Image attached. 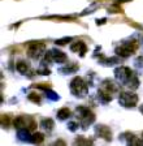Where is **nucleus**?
I'll list each match as a JSON object with an SVG mask.
<instances>
[{
    "instance_id": "obj_21",
    "label": "nucleus",
    "mask_w": 143,
    "mask_h": 146,
    "mask_svg": "<svg viewBox=\"0 0 143 146\" xmlns=\"http://www.w3.org/2000/svg\"><path fill=\"white\" fill-rule=\"evenodd\" d=\"M28 98H29V100L30 102H33V103H38L39 104L40 103V95L38 94V93H30V94L28 95Z\"/></svg>"
},
{
    "instance_id": "obj_13",
    "label": "nucleus",
    "mask_w": 143,
    "mask_h": 146,
    "mask_svg": "<svg viewBox=\"0 0 143 146\" xmlns=\"http://www.w3.org/2000/svg\"><path fill=\"white\" fill-rule=\"evenodd\" d=\"M53 127H55V123H53L52 119H43L42 121H40V128L47 132H51L53 129Z\"/></svg>"
},
{
    "instance_id": "obj_8",
    "label": "nucleus",
    "mask_w": 143,
    "mask_h": 146,
    "mask_svg": "<svg viewBox=\"0 0 143 146\" xmlns=\"http://www.w3.org/2000/svg\"><path fill=\"white\" fill-rule=\"evenodd\" d=\"M44 54H46V46L43 44V43H40V42L30 43V46H29V48H28L29 58L34 59V60H38L42 56H44Z\"/></svg>"
},
{
    "instance_id": "obj_4",
    "label": "nucleus",
    "mask_w": 143,
    "mask_h": 146,
    "mask_svg": "<svg viewBox=\"0 0 143 146\" xmlns=\"http://www.w3.org/2000/svg\"><path fill=\"white\" fill-rule=\"evenodd\" d=\"M119 103L125 108L135 107L138 103V95L133 91H122L119 95Z\"/></svg>"
},
{
    "instance_id": "obj_26",
    "label": "nucleus",
    "mask_w": 143,
    "mask_h": 146,
    "mask_svg": "<svg viewBox=\"0 0 143 146\" xmlns=\"http://www.w3.org/2000/svg\"><path fill=\"white\" fill-rule=\"evenodd\" d=\"M96 4H92L91 7H90V8H87L86 9V11H83V13H82V16L83 15H87V13H92V11H94V9H96Z\"/></svg>"
},
{
    "instance_id": "obj_3",
    "label": "nucleus",
    "mask_w": 143,
    "mask_h": 146,
    "mask_svg": "<svg viewBox=\"0 0 143 146\" xmlns=\"http://www.w3.org/2000/svg\"><path fill=\"white\" fill-rule=\"evenodd\" d=\"M70 93L77 98H85L88 94V85L87 82L79 76H76L72 81H70Z\"/></svg>"
},
{
    "instance_id": "obj_10",
    "label": "nucleus",
    "mask_w": 143,
    "mask_h": 146,
    "mask_svg": "<svg viewBox=\"0 0 143 146\" xmlns=\"http://www.w3.org/2000/svg\"><path fill=\"white\" fill-rule=\"evenodd\" d=\"M119 88H120V85H117L115 81H112V80H109V78L103 80V81H101V85H100L101 90L107 91V93L111 95L116 94V93L119 91Z\"/></svg>"
},
{
    "instance_id": "obj_9",
    "label": "nucleus",
    "mask_w": 143,
    "mask_h": 146,
    "mask_svg": "<svg viewBox=\"0 0 143 146\" xmlns=\"http://www.w3.org/2000/svg\"><path fill=\"white\" fill-rule=\"evenodd\" d=\"M95 134L98 137H100L103 140L105 141H111L112 140V131L109 129V127H107V125H103V124H99L95 127Z\"/></svg>"
},
{
    "instance_id": "obj_5",
    "label": "nucleus",
    "mask_w": 143,
    "mask_h": 146,
    "mask_svg": "<svg viewBox=\"0 0 143 146\" xmlns=\"http://www.w3.org/2000/svg\"><path fill=\"white\" fill-rule=\"evenodd\" d=\"M13 125H14L16 129H22V128H26L29 131H34L37 128V123L34 120L31 116H25V115H21V116H17L13 121Z\"/></svg>"
},
{
    "instance_id": "obj_17",
    "label": "nucleus",
    "mask_w": 143,
    "mask_h": 146,
    "mask_svg": "<svg viewBox=\"0 0 143 146\" xmlns=\"http://www.w3.org/2000/svg\"><path fill=\"white\" fill-rule=\"evenodd\" d=\"M57 117H59V120H67L68 117H70V110L67 108V107H64V108L59 110Z\"/></svg>"
},
{
    "instance_id": "obj_19",
    "label": "nucleus",
    "mask_w": 143,
    "mask_h": 146,
    "mask_svg": "<svg viewBox=\"0 0 143 146\" xmlns=\"http://www.w3.org/2000/svg\"><path fill=\"white\" fill-rule=\"evenodd\" d=\"M44 91H46V97L48 98V99H51V100H59L60 99V97H59L57 93H55V91L51 90V89H47V90H44Z\"/></svg>"
},
{
    "instance_id": "obj_29",
    "label": "nucleus",
    "mask_w": 143,
    "mask_h": 146,
    "mask_svg": "<svg viewBox=\"0 0 143 146\" xmlns=\"http://www.w3.org/2000/svg\"><path fill=\"white\" fill-rule=\"evenodd\" d=\"M139 110H140V112L143 113V104H142V106H140V108H139Z\"/></svg>"
},
{
    "instance_id": "obj_6",
    "label": "nucleus",
    "mask_w": 143,
    "mask_h": 146,
    "mask_svg": "<svg viewBox=\"0 0 143 146\" xmlns=\"http://www.w3.org/2000/svg\"><path fill=\"white\" fill-rule=\"evenodd\" d=\"M137 40H128V42H124L122 44H120L117 48H116V54L121 56V58H128L133 54L135 50H137Z\"/></svg>"
},
{
    "instance_id": "obj_7",
    "label": "nucleus",
    "mask_w": 143,
    "mask_h": 146,
    "mask_svg": "<svg viewBox=\"0 0 143 146\" xmlns=\"http://www.w3.org/2000/svg\"><path fill=\"white\" fill-rule=\"evenodd\" d=\"M44 61H47V63H52L53 61V63H57V64H63L67 61V55L57 48H52L44 54Z\"/></svg>"
},
{
    "instance_id": "obj_11",
    "label": "nucleus",
    "mask_w": 143,
    "mask_h": 146,
    "mask_svg": "<svg viewBox=\"0 0 143 146\" xmlns=\"http://www.w3.org/2000/svg\"><path fill=\"white\" fill-rule=\"evenodd\" d=\"M70 50L73 52H78L79 56L81 58H83L86 54V51H87V46H86L85 42H82V40H77V42L72 43L70 44Z\"/></svg>"
},
{
    "instance_id": "obj_27",
    "label": "nucleus",
    "mask_w": 143,
    "mask_h": 146,
    "mask_svg": "<svg viewBox=\"0 0 143 146\" xmlns=\"http://www.w3.org/2000/svg\"><path fill=\"white\" fill-rule=\"evenodd\" d=\"M105 22H107V18H100V20L98 18L96 20V25H104Z\"/></svg>"
},
{
    "instance_id": "obj_22",
    "label": "nucleus",
    "mask_w": 143,
    "mask_h": 146,
    "mask_svg": "<svg viewBox=\"0 0 143 146\" xmlns=\"http://www.w3.org/2000/svg\"><path fill=\"white\" fill-rule=\"evenodd\" d=\"M92 141L90 140H86L85 137L79 136L78 138H76V141H74V145H91Z\"/></svg>"
},
{
    "instance_id": "obj_14",
    "label": "nucleus",
    "mask_w": 143,
    "mask_h": 146,
    "mask_svg": "<svg viewBox=\"0 0 143 146\" xmlns=\"http://www.w3.org/2000/svg\"><path fill=\"white\" fill-rule=\"evenodd\" d=\"M78 70V65L77 64H67L65 67L60 68V72L64 73V74H72V73H76Z\"/></svg>"
},
{
    "instance_id": "obj_18",
    "label": "nucleus",
    "mask_w": 143,
    "mask_h": 146,
    "mask_svg": "<svg viewBox=\"0 0 143 146\" xmlns=\"http://www.w3.org/2000/svg\"><path fill=\"white\" fill-rule=\"evenodd\" d=\"M43 141H44V134H43V133H39V132L33 133V136H31V142H33V143L39 145V143H42Z\"/></svg>"
},
{
    "instance_id": "obj_1",
    "label": "nucleus",
    "mask_w": 143,
    "mask_h": 146,
    "mask_svg": "<svg viewBox=\"0 0 143 146\" xmlns=\"http://www.w3.org/2000/svg\"><path fill=\"white\" fill-rule=\"evenodd\" d=\"M115 78L122 86H126L130 90H135L139 86V80L137 74L129 67H119L115 69Z\"/></svg>"
},
{
    "instance_id": "obj_28",
    "label": "nucleus",
    "mask_w": 143,
    "mask_h": 146,
    "mask_svg": "<svg viewBox=\"0 0 143 146\" xmlns=\"http://www.w3.org/2000/svg\"><path fill=\"white\" fill-rule=\"evenodd\" d=\"M53 145H65V142H64V141H61V140H57V141H55V142H53Z\"/></svg>"
},
{
    "instance_id": "obj_15",
    "label": "nucleus",
    "mask_w": 143,
    "mask_h": 146,
    "mask_svg": "<svg viewBox=\"0 0 143 146\" xmlns=\"http://www.w3.org/2000/svg\"><path fill=\"white\" fill-rule=\"evenodd\" d=\"M98 98H99L103 103H108V102H111V100H112V95L108 94L107 91L101 90V89H99V90H98Z\"/></svg>"
},
{
    "instance_id": "obj_30",
    "label": "nucleus",
    "mask_w": 143,
    "mask_h": 146,
    "mask_svg": "<svg viewBox=\"0 0 143 146\" xmlns=\"http://www.w3.org/2000/svg\"><path fill=\"white\" fill-rule=\"evenodd\" d=\"M142 137H143V132H142Z\"/></svg>"
},
{
    "instance_id": "obj_12",
    "label": "nucleus",
    "mask_w": 143,
    "mask_h": 146,
    "mask_svg": "<svg viewBox=\"0 0 143 146\" xmlns=\"http://www.w3.org/2000/svg\"><path fill=\"white\" fill-rule=\"evenodd\" d=\"M31 136L29 129L26 128H22V129H17V137H18L20 141H24V142H31Z\"/></svg>"
},
{
    "instance_id": "obj_24",
    "label": "nucleus",
    "mask_w": 143,
    "mask_h": 146,
    "mask_svg": "<svg viewBox=\"0 0 143 146\" xmlns=\"http://www.w3.org/2000/svg\"><path fill=\"white\" fill-rule=\"evenodd\" d=\"M68 129H69L70 132H76L77 129H78V127H79V123H76V121H69L68 123Z\"/></svg>"
},
{
    "instance_id": "obj_2",
    "label": "nucleus",
    "mask_w": 143,
    "mask_h": 146,
    "mask_svg": "<svg viewBox=\"0 0 143 146\" xmlns=\"http://www.w3.org/2000/svg\"><path fill=\"white\" fill-rule=\"evenodd\" d=\"M74 113H76V117L79 123V127L82 128V129H87L88 125H91L95 121L94 112L88 107L78 106L76 108V111H74Z\"/></svg>"
},
{
    "instance_id": "obj_16",
    "label": "nucleus",
    "mask_w": 143,
    "mask_h": 146,
    "mask_svg": "<svg viewBox=\"0 0 143 146\" xmlns=\"http://www.w3.org/2000/svg\"><path fill=\"white\" fill-rule=\"evenodd\" d=\"M16 69H17V72L21 73V74H26L29 72V64L26 61H18L17 65H16Z\"/></svg>"
},
{
    "instance_id": "obj_25",
    "label": "nucleus",
    "mask_w": 143,
    "mask_h": 146,
    "mask_svg": "<svg viewBox=\"0 0 143 146\" xmlns=\"http://www.w3.org/2000/svg\"><path fill=\"white\" fill-rule=\"evenodd\" d=\"M9 124V119H8V115H1V125L3 127H7Z\"/></svg>"
},
{
    "instance_id": "obj_23",
    "label": "nucleus",
    "mask_w": 143,
    "mask_h": 146,
    "mask_svg": "<svg viewBox=\"0 0 143 146\" xmlns=\"http://www.w3.org/2000/svg\"><path fill=\"white\" fill-rule=\"evenodd\" d=\"M72 42V36H64V38H60V39H56L55 43L57 46H65L67 43Z\"/></svg>"
},
{
    "instance_id": "obj_20",
    "label": "nucleus",
    "mask_w": 143,
    "mask_h": 146,
    "mask_svg": "<svg viewBox=\"0 0 143 146\" xmlns=\"http://www.w3.org/2000/svg\"><path fill=\"white\" fill-rule=\"evenodd\" d=\"M37 73L38 74H42V76H48L49 74V69L46 67V63H42L39 68L37 69Z\"/></svg>"
}]
</instances>
